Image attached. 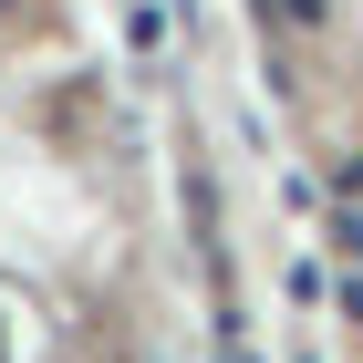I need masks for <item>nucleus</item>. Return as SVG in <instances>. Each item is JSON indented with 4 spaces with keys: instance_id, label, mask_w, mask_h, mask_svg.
<instances>
[{
    "instance_id": "obj_1",
    "label": "nucleus",
    "mask_w": 363,
    "mask_h": 363,
    "mask_svg": "<svg viewBox=\"0 0 363 363\" xmlns=\"http://www.w3.org/2000/svg\"><path fill=\"white\" fill-rule=\"evenodd\" d=\"M280 11H291V21H322V0H280Z\"/></svg>"
},
{
    "instance_id": "obj_2",
    "label": "nucleus",
    "mask_w": 363,
    "mask_h": 363,
    "mask_svg": "<svg viewBox=\"0 0 363 363\" xmlns=\"http://www.w3.org/2000/svg\"><path fill=\"white\" fill-rule=\"evenodd\" d=\"M0 11H11V0H0Z\"/></svg>"
}]
</instances>
